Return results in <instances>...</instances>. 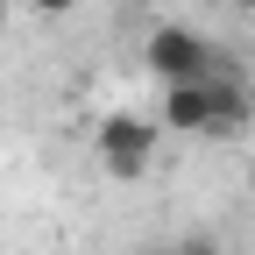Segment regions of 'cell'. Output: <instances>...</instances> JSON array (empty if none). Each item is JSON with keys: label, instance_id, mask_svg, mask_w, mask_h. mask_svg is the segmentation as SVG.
<instances>
[{"label": "cell", "instance_id": "7", "mask_svg": "<svg viewBox=\"0 0 255 255\" xmlns=\"http://www.w3.org/2000/svg\"><path fill=\"white\" fill-rule=\"evenodd\" d=\"M7 14H14V0H0V21H7Z\"/></svg>", "mask_w": 255, "mask_h": 255}, {"label": "cell", "instance_id": "6", "mask_svg": "<svg viewBox=\"0 0 255 255\" xmlns=\"http://www.w3.org/2000/svg\"><path fill=\"white\" fill-rule=\"evenodd\" d=\"M227 7H234V14H255V0H227Z\"/></svg>", "mask_w": 255, "mask_h": 255}, {"label": "cell", "instance_id": "5", "mask_svg": "<svg viewBox=\"0 0 255 255\" xmlns=\"http://www.w3.org/2000/svg\"><path fill=\"white\" fill-rule=\"evenodd\" d=\"M21 7H28V14H36V21H64V14H71V7H78V0H21Z\"/></svg>", "mask_w": 255, "mask_h": 255}, {"label": "cell", "instance_id": "1", "mask_svg": "<svg viewBox=\"0 0 255 255\" xmlns=\"http://www.w3.org/2000/svg\"><path fill=\"white\" fill-rule=\"evenodd\" d=\"M156 135H163V121L100 114V128H92V156H100V170H107L114 184H135V177H149V163H156Z\"/></svg>", "mask_w": 255, "mask_h": 255}, {"label": "cell", "instance_id": "2", "mask_svg": "<svg viewBox=\"0 0 255 255\" xmlns=\"http://www.w3.org/2000/svg\"><path fill=\"white\" fill-rule=\"evenodd\" d=\"M142 71L163 78V85H184V78H213V43L184 21H156L142 36Z\"/></svg>", "mask_w": 255, "mask_h": 255}, {"label": "cell", "instance_id": "4", "mask_svg": "<svg viewBox=\"0 0 255 255\" xmlns=\"http://www.w3.org/2000/svg\"><path fill=\"white\" fill-rule=\"evenodd\" d=\"M241 121H248V100H241V85L213 78V135H227V128H241Z\"/></svg>", "mask_w": 255, "mask_h": 255}, {"label": "cell", "instance_id": "3", "mask_svg": "<svg viewBox=\"0 0 255 255\" xmlns=\"http://www.w3.org/2000/svg\"><path fill=\"white\" fill-rule=\"evenodd\" d=\"M163 128H177V135H213V78L163 85Z\"/></svg>", "mask_w": 255, "mask_h": 255}]
</instances>
